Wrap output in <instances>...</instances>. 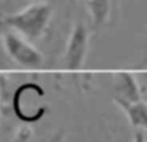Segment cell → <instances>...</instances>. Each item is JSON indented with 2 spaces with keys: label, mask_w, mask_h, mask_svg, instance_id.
Listing matches in <instances>:
<instances>
[{
  "label": "cell",
  "mask_w": 147,
  "mask_h": 142,
  "mask_svg": "<svg viewBox=\"0 0 147 142\" xmlns=\"http://www.w3.org/2000/svg\"><path fill=\"white\" fill-rule=\"evenodd\" d=\"M114 101L125 112L133 127L141 131H147V103L143 101L137 103H129L119 99H114Z\"/></svg>",
  "instance_id": "5"
},
{
  "label": "cell",
  "mask_w": 147,
  "mask_h": 142,
  "mask_svg": "<svg viewBox=\"0 0 147 142\" xmlns=\"http://www.w3.org/2000/svg\"><path fill=\"white\" fill-rule=\"evenodd\" d=\"M89 49V30L83 22L75 23L70 36L67 39V44L63 53L65 69L69 72L76 74L84 66L86 54Z\"/></svg>",
  "instance_id": "3"
},
{
  "label": "cell",
  "mask_w": 147,
  "mask_h": 142,
  "mask_svg": "<svg viewBox=\"0 0 147 142\" xmlns=\"http://www.w3.org/2000/svg\"><path fill=\"white\" fill-rule=\"evenodd\" d=\"M111 0H88L89 16L92 20V26L94 30H99L107 23L111 16Z\"/></svg>",
  "instance_id": "6"
},
{
  "label": "cell",
  "mask_w": 147,
  "mask_h": 142,
  "mask_svg": "<svg viewBox=\"0 0 147 142\" xmlns=\"http://www.w3.org/2000/svg\"><path fill=\"white\" fill-rule=\"evenodd\" d=\"M53 16V8L47 1H36L18 12L3 18V25L18 32L28 40L41 38L47 31Z\"/></svg>",
  "instance_id": "1"
},
{
  "label": "cell",
  "mask_w": 147,
  "mask_h": 142,
  "mask_svg": "<svg viewBox=\"0 0 147 142\" xmlns=\"http://www.w3.org/2000/svg\"><path fill=\"white\" fill-rule=\"evenodd\" d=\"M85 1H88V0H85Z\"/></svg>",
  "instance_id": "8"
},
{
  "label": "cell",
  "mask_w": 147,
  "mask_h": 142,
  "mask_svg": "<svg viewBox=\"0 0 147 142\" xmlns=\"http://www.w3.org/2000/svg\"><path fill=\"white\" fill-rule=\"evenodd\" d=\"M3 45L8 56L20 66L26 69H39L43 65V54L28 39L16 31L8 28L3 32Z\"/></svg>",
  "instance_id": "2"
},
{
  "label": "cell",
  "mask_w": 147,
  "mask_h": 142,
  "mask_svg": "<svg viewBox=\"0 0 147 142\" xmlns=\"http://www.w3.org/2000/svg\"><path fill=\"white\" fill-rule=\"evenodd\" d=\"M114 99L129 102V103H137L142 102L140 85H138L136 76L130 72H117L114 76Z\"/></svg>",
  "instance_id": "4"
},
{
  "label": "cell",
  "mask_w": 147,
  "mask_h": 142,
  "mask_svg": "<svg viewBox=\"0 0 147 142\" xmlns=\"http://www.w3.org/2000/svg\"><path fill=\"white\" fill-rule=\"evenodd\" d=\"M133 142H147L146 141V137H145V133L141 129H137L134 133V137H133Z\"/></svg>",
  "instance_id": "7"
}]
</instances>
